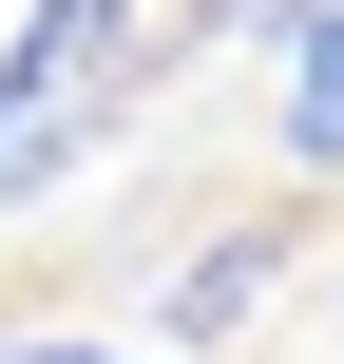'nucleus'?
<instances>
[{"label": "nucleus", "mask_w": 344, "mask_h": 364, "mask_svg": "<svg viewBox=\"0 0 344 364\" xmlns=\"http://www.w3.org/2000/svg\"><path fill=\"white\" fill-rule=\"evenodd\" d=\"M287 173H344V0H287Z\"/></svg>", "instance_id": "obj_1"}, {"label": "nucleus", "mask_w": 344, "mask_h": 364, "mask_svg": "<svg viewBox=\"0 0 344 364\" xmlns=\"http://www.w3.org/2000/svg\"><path fill=\"white\" fill-rule=\"evenodd\" d=\"M268 269H287V230H230L211 269H172V346H230V326L268 307Z\"/></svg>", "instance_id": "obj_2"}, {"label": "nucleus", "mask_w": 344, "mask_h": 364, "mask_svg": "<svg viewBox=\"0 0 344 364\" xmlns=\"http://www.w3.org/2000/svg\"><path fill=\"white\" fill-rule=\"evenodd\" d=\"M0 364H115V346H77V326H0Z\"/></svg>", "instance_id": "obj_3"}]
</instances>
